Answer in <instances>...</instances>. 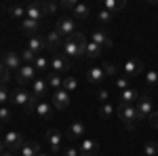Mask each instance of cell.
Returning a JSON list of instances; mask_svg holds the SVG:
<instances>
[{"label":"cell","instance_id":"obj_1","mask_svg":"<svg viewBox=\"0 0 158 156\" xmlns=\"http://www.w3.org/2000/svg\"><path fill=\"white\" fill-rule=\"evenodd\" d=\"M11 99H13V103H15V106H21L25 112H36V106L40 103V99H38L34 93H27V91L21 89V86L13 91Z\"/></svg>","mask_w":158,"mask_h":156},{"label":"cell","instance_id":"obj_2","mask_svg":"<svg viewBox=\"0 0 158 156\" xmlns=\"http://www.w3.org/2000/svg\"><path fill=\"white\" fill-rule=\"evenodd\" d=\"M116 116L122 120V124H124V129H129V131H133L135 122H137V108H135V103H118V108H116Z\"/></svg>","mask_w":158,"mask_h":156},{"label":"cell","instance_id":"obj_3","mask_svg":"<svg viewBox=\"0 0 158 156\" xmlns=\"http://www.w3.org/2000/svg\"><path fill=\"white\" fill-rule=\"evenodd\" d=\"M135 108H137V118L148 120L154 114V101H152V97L148 95V93H141L139 99H137V103H135Z\"/></svg>","mask_w":158,"mask_h":156},{"label":"cell","instance_id":"obj_4","mask_svg":"<svg viewBox=\"0 0 158 156\" xmlns=\"http://www.w3.org/2000/svg\"><path fill=\"white\" fill-rule=\"evenodd\" d=\"M63 53H65V57L68 59H80V57H85V51H86V44H80V42H76L74 38H65L63 40Z\"/></svg>","mask_w":158,"mask_h":156},{"label":"cell","instance_id":"obj_5","mask_svg":"<svg viewBox=\"0 0 158 156\" xmlns=\"http://www.w3.org/2000/svg\"><path fill=\"white\" fill-rule=\"evenodd\" d=\"M2 144H4V148H6V150H11V152H21L25 139H23V135H21V133L9 131L4 137H2Z\"/></svg>","mask_w":158,"mask_h":156},{"label":"cell","instance_id":"obj_6","mask_svg":"<svg viewBox=\"0 0 158 156\" xmlns=\"http://www.w3.org/2000/svg\"><path fill=\"white\" fill-rule=\"evenodd\" d=\"M2 65L11 72V70H19L21 65H23V61H21V55L19 53H15V51H4L2 53Z\"/></svg>","mask_w":158,"mask_h":156},{"label":"cell","instance_id":"obj_7","mask_svg":"<svg viewBox=\"0 0 158 156\" xmlns=\"http://www.w3.org/2000/svg\"><path fill=\"white\" fill-rule=\"evenodd\" d=\"M49 61H51V68L55 70V74H59V72H70V70H72V61L68 59L65 55L53 53Z\"/></svg>","mask_w":158,"mask_h":156},{"label":"cell","instance_id":"obj_8","mask_svg":"<svg viewBox=\"0 0 158 156\" xmlns=\"http://www.w3.org/2000/svg\"><path fill=\"white\" fill-rule=\"evenodd\" d=\"M36 68L34 63H23L19 70H17V82L19 84H27V82H34L36 78Z\"/></svg>","mask_w":158,"mask_h":156},{"label":"cell","instance_id":"obj_9","mask_svg":"<svg viewBox=\"0 0 158 156\" xmlns=\"http://www.w3.org/2000/svg\"><path fill=\"white\" fill-rule=\"evenodd\" d=\"M47 141H49V150L51 152H61L63 148H61V144H63V133L59 131V129H49L47 131Z\"/></svg>","mask_w":158,"mask_h":156},{"label":"cell","instance_id":"obj_10","mask_svg":"<svg viewBox=\"0 0 158 156\" xmlns=\"http://www.w3.org/2000/svg\"><path fill=\"white\" fill-rule=\"evenodd\" d=\"M85 135H86V124L82 122V120H74L63 137H68V139L74 141V139H80V137H85Z\"/></svg>","mask_w":158,"mask_h":156},{"label":"cell","instance_id":"obj_11","mask_svg":"<svg viewBox=\"0 0 158 156\" xmlns=\"http://www.w3.org/2000/svg\"><path fill=\"white\" fill-rule=\"evenodd\" d=\"M57 32H59L61 36H72L74 32H76V21H74L72 17H61L59 21H57V27H55Z\"/></svg>","mask_w":158,"mask_h":156},{"label":"cell","instance_id":"obj_12","mask_svg":"<svg viewBox=\"0 0 158 156\" xmlns=\"http://www.w3.org/2000/svg\"><path fill=\"white\" fill-rule=\"evenodd\" d=\"M141 72H143V61L137 59V57H131V59L124 61V74L127 76H141Z\"/></svg>","mask_w":158,"mask_h":156},{"label":"cell","instance_id":"obj_13","mask_svg":"<svg viewBox=\"0 0 158 156\" xmlns=\"http://www.w3.org/2000/svg\"><path fill=\"white\" fill-rule=\"evenodd\" d=\"M44 17V9H42V2H30L25 6V19H32V21H40Z\"/></svg>","mask_w":158,"mask_h":156},{"label":"cell","instance_id":"obj_14","mask_svg":"<svg viewBox=\"0 0 158 156\" xmlns=\"http://www.w3.org/2000/svg\"><path fill=\"white\" fill-rule=\"evenodd\" d=\"M27 48L32 51V53H36V55H40L42 51H49V44H47V38L42 36H30V40H27Z\"/></svg>","mask_w":158,"mask_h":156},{"label":"cell","instance_id":"obj_15","mask_svg":"<svg viewBox=\"0 0 158 156\" xmlns=\"http://www.w3.org/2000/svg\"><path fill=\"white\" fill-rule=\"evenodd\" d=\"M91 42H95L97 47L101 48H110L114 42H112V38L108 36V32H103V30H95L93 34H91Z\"/></svg>","mask_w":158,"mask_h":156},{"label":"cell","instance_id":"obj_16","mask_svg":"<svg viewBox=\"0 0 158 156\" xmlns=\"http://www.w3.org/2000/svg\"><path fill=\"white\" fill-rule=\"evenodd\" d=\"M53 108L57 110H65L68 106H70V93L68 91H63V89H59V91H55V95H53Z\"/></svg>","mask_w":158,"mask_h":156},{"label":"cell","instance_id":"obj_17","mask_svg":"<svg viewBox=\"0 0 158 156\" xmlns=\"http://www.w3.org/2000/svg\"><path fill=\"white\" fill-rule=\"evenodd\" d=\"M80 156H97L99 154V144L95 139H82L80 144Z\"/></svg>","mask_w":158,"mask_h":156},{"label":"cell","instance_id":"obj_18","mask_svg":"<svg viewBox=\"0 0 158 156\" xmlns=\"http://www.w3.org/2000/svg\"><path fill=\"white\" fill-rule=\"evenodd\" d=\"M32 91H34V95H36L40 101H44L47 91H49V82H47V80H42V78H36L34 84H32Z\"/></svg>","mask_w":158,"mask_h":156},{"label":"cell","instance_id":"obj_19","mask_svg":"<svg viewBox=\"0 0 158 156\" xmlns=\"http://www.w3.org/2000/svg\"><path fill=\"white\" fill-rule=\"evenodd\" d=\"M86 80L91 84H101L103 82V80H106V74L101 70V65H99V68H91V70L86 72Z\"/></svg>","mask_w":158,"mask_h":156},{"label":"cell","instance_id":"obj_20","mask_svg":"<svg viewBox=\"0 0 158 156\" xmlns=\"http://www.w3.org/2000/svg\"><path fill=\"white\" fill-rule=\"evenodd\" d=\"M139 91L137 89H133V86H129V89H124V91H120V103H133V101H137L139 99Z\"/></svg>","mask_w":158,"mask_h":156},{"label":"cell","instance_id":"obj_21","mask_svg":"<svg viewBox=\"0 0 158 156\" xmlns=\"http://www.w3.org/2000/svg\"><path fill=\"white\" fill-rule=\"evenodd\" d=\"M53 112H55V108H53V103H49V101H40L36 106V114L44 120H49L53 116Z\"/></svg>","mask_w":158,"mask_h":156},{"label":"cell","instance_id":"obj_22","mask_svg":"<svg viewBox=\"0 0 158 156\" xmlns=\"http://www.w3.org/2000/svg\"><path fill=\"white\" fill-rule=\"evenodd\" d=\"M103 9L110 11L112 15H114V13H120L122 9H127V0H106V2H103Z\"/></svg>","mask_w":158,"mask_h":156},{"label":"cell","instance_id":"obj_23","mask_svg":"<svg viewBox=\"0 0 158 156\" xmlns=\"http://www.w3.org/2000/svg\"><path fill=\"white\" fill-rule=\"evenodd\" d=\"M47 44H49V51H55L57 47L63 44V36H61L57 30H53L51 34H47Z\"/></svg>","mask_w":158,"mask_h":156},{"label":"cell","instance_id":"obj_24","mask_svg":"<svg viewBox=\"0 0 158 156\" xmlns=\"http://www.w3.org/2000/svg\"><path fill=\"white\" fill-rule=\"evenodd\" d=\"M40 152H42L40 144H36V141H25L21 148V156H38Z\"/></svg>","mask_w":158,"mask_h":156},{"label":"cell","instance_id":"obj_25","mask_svg":"<svg viewBox=\"0 0 158 156\" xmlns=\"http://www.w3.org/2000/svg\"><path fill=\"white\" fill-rule=\"evenodd\" d=\"M6 15L13 17V19H21V17L25 19V6L23 4H9L6 6Z\"/></svg>","mask_w":158,"mask_h":156},{"label":"cell","instance_id":"obj_26","mask_svg":"<svg viewBox=\"0 0 158 156\" xmlns=\"http://www.w3.org/2000/svg\"><path fill=\"white\" fill-rule=\"evenodd\" d=\"M21 30H23L25 34H32V36H36V32H40V21L23 19V21H21Z\"/></svg>","mask_w":158,"mask_h":156},{"label":"cell","instance_id":"obj_27","mask_svg":"<svg viewBox=\"0 0 158 156\" xmlns=\"http://www.w3.org/2000/svg\"><path fill=\"white\" fill-rule=\"evenodd\" d=\"M74 17H78V19H86V17H91V6H89V4H82V2H78V4L74 6Z\"/></svg>","mask_w":158,"mask_h":156},{"label":"cell","instance_id":"obj_28","mask_svg":"<svg viewBox=\"0 0 158 156\" xmlns=\"http://www.w3.org/2000/svg\"><path fill=\"white\" fill-rule=\"evenodd\" d=\"M47 82H49V86H53L55 91H59V89H63V78H61L59 74H51L49 78H47Z\"/></svg>","mask_w":158,"mask_h":156},{"label":"cell","instance_id":"obj_29","mask_svg":"<svg viewBox=\"0 0 158 156\" xmlns=\"http://www.w3.org/2000/svg\"><path fill=\"white\" fill-rule=\"evenodd\" d=\"M99 53H101V47H97L95 42H86V51H85L86 57H91V59H97Z\"/></svg>","mask_w":158,"mask_h":156},{"label":"cell","instance_id":"obj_30","mask_svg":"<svg viewBox=\"0 0 158 156\" xmlns=\"http://www.w3.org/2000/svg\"><path fill=\"white\" fill-rule=\"evenodd\" d=\"M76 86H78V80H76L74 76H68V78H63V91L72 93V91H76Z\"/></svg>","mask_w":158,"mask_h":156},{"label":"cell","instance_id":"obj_31","mask_svg":"<svg viewBox=\"0 0 158 156\" xmlns=\"http://www.w3.org/2000/svg\"><path fill=\"white\" fill-rule=\"evenodd\" d=\"M34 68L36 70H47V68H51V61L44 55H38L36 59H34Z\"/></svg>","mask_w":158,"mask_h":156},{"label":"cell","instance_id":"obj_32","mask_svg":"<svg viewBox=\"0 0 158 156\" xmlns=\"http://www.w3.org/2000/svg\"><path fill=\"white\" fill-rule=\"evenodd\" d=\"M143 154L146 156H158V141H148L143 145Z\"/></svg>","mask_w":158,"mask_h":156},{"label":"cell","instance_id":"obj_33","mask_svg":"<svg viewBox=\"0 0 158 156\" xmlns=\"http://www.w3.org/2000/svg\"><path fill=\"white\" fill-rule=\"evenodd\" d=\"M146 84L148 86H156L158 84V72L156 70H148L146 72Z\"/></svg>","mask_w":158,"mask_h":156},{"label":"cell","instance_id":"obj_34","mask_svg":"<svg viewBox=\"0 0 158 156\" xmlns=\"http://www.w3.org/2000/svg\"><path fill=\"white\" fill-rule=\"evenodd\" d=\"M101 70H103L106 76H116V78H118V68H116L114 63H108V61H106V63L101 65Z\"/></svg>","mask_w":158,"mask_h":156},{"label":"cell","instance_id":"obj_35","mask_svg":"<svg viewBox=\"0 0 158 156\" xmlns=\"http://www.w3.org/2000/svg\"><path fill=\"white\" fill-rule=\"evenodd\" d=\"M114 112H116V110L112 108V103H101V108H99V116H101V118H110Z\"/></svg>","mask_w":158,"mask_h":156},{"label":"cell","instance_id":"obj_36","mask_svg":"<svg viewBox=\"0 0 158 156\" xmlns=\"http://www.w3.org/2000/svg\"><path fill=\"white\" fill-rule=\"evenodd\" d=\"M11 80V72L2 65V61H0V86H6V82Z\"/></svg>","mask_w":158,"mask_h":156},{"label":"cell","instance_id":"obj_37","mask_svg":"<svg viewBox=\"0 0 158 156\" xmlns=\"http://www.w3.org/2000/svg\"><path fill=\"white\" fill-rule=\"evenodd\" d=\"M36 57H38V55H36V53H32L30 48H23V53H21V61H23V63H34Z\"/></svg>","mask_w":158,"mask_h":156},{"label":"cell","instance_id":"obj_38","mask_svg":"<svg viewBox=\"0 0 158 156\" xmlns=\"http://www.w3.org/2000/svg\"><path fill=\"white\" fill-rule=\"evenodd\" d=\"M97 19L101 21V23H110V21L114 19V15H112L110 11H106V9H103V11H99V13H97Z\"/></svg>","mask_w":158,"mask_h":156},{"label":"cell","instance_id":"obj_39","mask_svg":"<svg viewBox=\"0 0 158 156\" xmlns=\"http://www.w3.org/2000/svg\"><path fill=\"white\" fill-rule=\"evenodd\" d=\"M61 156H80V150L76 145H68V148L61 150Z\"/></svg>","mask_w":158,"mask_h":156},{"label":"cell","instance_id":"obj_40","mask_svg":"<svg viewBox=\"0 0 158 156\" xmlns=\"http://www.w3.org/2000/svg\"><path fill=\"white\" fill-rule=\"evenodd\" d=\"M131 84H129V78L127 76H118L116 78V89H120V91H124V89H129Z\"/></svg>","mask_w":158,"mask_h":156},{"label":"cell","instance_id":"obj_41","mask_svg":"<svg viewBox=\"0 0 158 156\" xmlns=\"http://www.w3.org/2000/svg\"><path fill=\"white\" fill-rule=\"evenodd\" d=\"M9 97H11V93H9V86H0V106H4V103L9 101Z\"/></svg>","mask_w":158,"mask_h":156},{"label":"cell","instance_id":"obj_42","mask_svg":"<svg viewBox=\"0 0 158 156\" xmlns=\"http://www.w3.org/2000/svg\"><path fill=\"white\" fill-rule=\"evenodd\" d=\"M9 120H11V110L0 106V122H9Z\"/></svg>","mask_w":158,"mask_h":156},{"label":"cell","instance_id":"obj_43","mask_svg":"<svg viewBox=\"0 0 158 156\" xmlns=\"http://www.w3.org/2000/svg\"><path fill=\"white\" fill-rule=\"evenodd\" d=\"M57 6H59V4H55V2H42L44 15H47V13H55V11H57Z\"/></svg>","mask_w":158,"mask_h":156},{"label":"cell","instance_id":"obj_44","mask_svg":"<svg viewBox=\"0 0 158 156\" xmlns=\"http://www.w3.org/2000/svg\"><path fill=\"white\" fill-rule=\"evenodd\" d=\"M97 97L101 99V103H110V91H106V89H99Z\"/></svg>","mask_w":158,"mask_h":156},{"label":"cell","instance_id":"obj_45","mask_svg":"<svg viewBox=\"0 0 158 156\" xmlns=\"http://www.w3.org/2000/svg\"><path fill=\"white\" fill-rule=\"evenodd\" d=\"M148 122H150V127H152V129H158V110H154V114L148 118Z\"/></svg>","mask_w":158,"mask_h":156},{"label":"cell","instance_id":"obj_46","mask_svg":"<svg viewBox=\"0 0 158 156\" xmlns=\"http://www.w3.org/2000/svg\"><path fill=\"white\" fill-rule=\"evenodd\" d=\"M76 4H78V2H74V0H63L59 6H61V9H72V11H74V6H76Z\"/></svg>","mask_w":158,"mask_h":156},{"label":"cell","instance_id":"obj_47","mask_svg":"<svg viewBox=\"0 0 158 156\" xmlns=\"http://www.w3.org/2000/svg\"><path fill=\"white\" fill-rule=\"evenodd\" d=\"M4 150H6V148H4V144H2V139H0V154H4Z\"/></svg>","mask_w":158,"mask_h":156},{"label":"cell","instance_id":"obj_48","mask_svg":"<svg viewBox=\"0 0 158 156\" xmlns=\"http://www.w3.org/2000/svg\"><path fill=\"white\" fill-rule=\"evenodd\" d=\"M0 156H13V152H4V154H0Z\"/></svg>","mask_w":158,"mask_h":156},{"label":"cell","instance_id":"obj_49","mask_svg":"<svg viewBox=\"0 0 158 156\" xmlns=\"http://www.w3.org/2000/svg\"><path fill=\"white\" fill-rule=\"evenodd\" d=\"M38 156H49V154H47V152H40V154H38Z\"/></svg>","mask_w":158,"mask_h":156},{"label":"cell","instance_id":"obj_50","mask_svg":"<svg viewBox=\"0 0 158 156\" xmlns=\"http://www.w3.org/2000/svg\"><path fill=\"white\" fill-rule=\"evenodd\" d=\"M0 135H2V122H0Z\"/></svg>","mask_w":158,"mask_h":156}]
</instances>
